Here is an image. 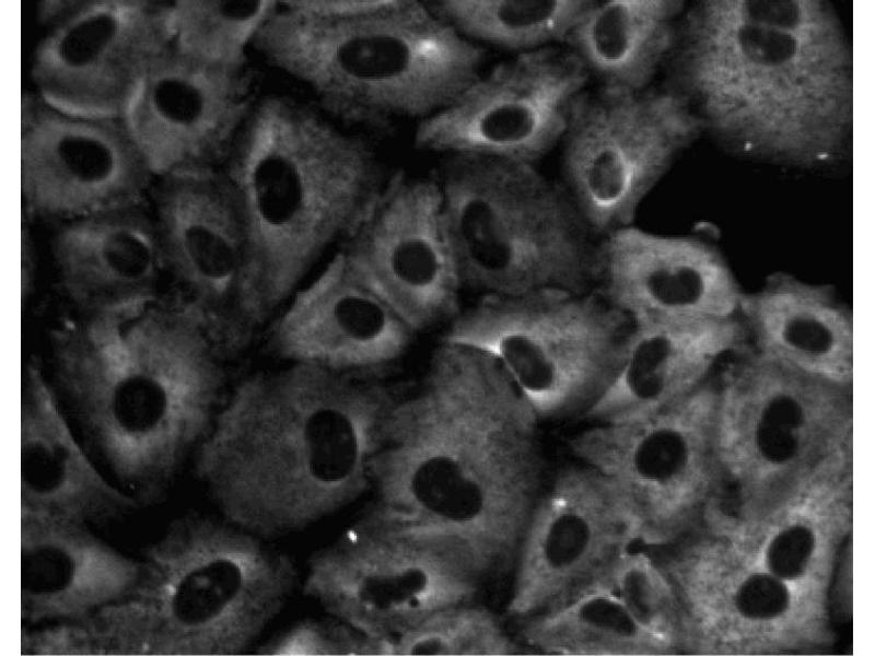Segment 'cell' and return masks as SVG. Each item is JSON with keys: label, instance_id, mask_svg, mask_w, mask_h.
<instances>
[{"label": "cell", "instance_id": "obj_1", "mask_svg": "<svg viewBox=\"0 0 875 656\" xmlns=\"http://www.w3.org/2000/svg\"><path fill=\"white\" fill-rule=\"evenodd\" d=\"M540 422L495 361L440 340L387 415L364 516L442 542L482 583L506 574L544 489Z\"/></svg>", "mask_w": 875, "mask_h": 656}, {"label": "cell", "instance_id": "obj_2", "mask_svg": "<svg viewBox=\"0 0 875 656\" xmlns=\"http://www.w3.org/2000/svg\"><path fill=\"white\" fill-rule=\"evenodd\" d=\"M408 387L315 366L257 370L226 394L196 470L228 522L264 539L310 528L371 489V460Z\"/></svg>", "mask_w": 875, "mask_h": 656}, {"label": "cell", "instance_id": "obj_3", "mask_svg": "<svg viewBox=\"0 0 875 656\" xmlns=\"http://www.w3.org/2000/svg\"><path fill=\"white\" fill-rule=\"evenodd\" d=\"M680 69L705 127L745 152L816 164L849 136L852 55L825 1H702Z\"/></svg>", "mask_w": 875, "mask_h": 656}, {"label": "cell", "instance_id": "obj_4", "mask_svg": "<svg viewBox=\"0 0 875 656\" xmlns=\"http://www.w3.org/2000/svg\"><path fill=\"white\" fill-rule=\"evenodd\" d=\"M57 380L116 478L150 495L199 447L226 396L228 354L190 302L88 313L55 336Z\"/></svg>", "mask_w": 875, "mask_h": 656}, {"label": "cell", "instance_id": "obj_5", "mask_svg": "<svg viewBox=\"0 0 875 656\" xmlns=\"http://www.w3.org/2000/svg\"><path fill=\"white\" fill-rule=\"evenodd\" d=\"M221 169L246 229L258 332L341 245L396 171L370 136L282 92L257 96Z\"/></svg>", "mask_w": 875, "mask_h": 656}, {"label": "cell", "instance_id": "obj_6", "mask_svg": "<svg viewBox=\"0 0 875 656\" xmlns=\"http://www.w3.org/2000/svg\"><path fill=\"white\" fill-rule=\"evenodd\" d=\"M267 540L226 520L185 519L147 553L135 587L82 620L36 629V655L209 656L248 651L299 573Z\"/></svg>", "mask_w": 875, "mask_h": 656}, {"label": "cell", "instance_id": "obj_7", "mask_svg": "<svg viewBox=\"0 0 875 656\" xmlns=\"http://www.w3.org/2000/svg\"><path fill=\"white\" fill-rule=\"evenodd\" d=\"M252 49L326 115L368 136L443 109L482 74L488 57L420 0H390L341 20L280 5Z\"/></svg>", "mask_w": 875, "mask_h": 656}, {"label": "cell", "instance_id": "obj_8", "mask_svg": "<svg viewBox=\"0 0 875 656\" xmlns=\"http://www.w3.org/2000/svg\"><path fill=\"white\" fill-rule=\"evenodd\" d=\"M463 290L511 297L595 288L599 237L538 165L443 156L432 172Z\"/></svg>", "mask_w": 875, "mask_h": 656}, {"label": "cell", "instance_id": "obj_9", "mask_svg": "<svg viewBox=\"0 0 875 656\" xmlns=\"http://www.w3.org/2000/svg\"><path fill=\"white\" fill-rule=\"evenodd\" d=\"M634 321L596 288L480 297L440 340L478 350L542 420L581 415L617 374Z\"/></svg>", "mask_w": 875, "mask_h": 656}, {"label": "cell", "instance_id": "obj_10", "mask_svg": "<svg viewBox=\"0 0 875 656\" xmlns=\"http://www.w3.org/2000/svg\"><path fill=\"white\" fill-rule=\"evenodd\" d=\"M704 128L677 92L590 86L560 143L559 180L600 238L633 224L643 201Z\"/></svg>", "mask_w": 875, "mask_h": 656}, {"label": "cell", "instance_id": "obj_11", "mask_svg": "<svg viewBox=\"0 0 875 656\" xmlns=\"http://www.w3.org/2000/svg\"><path fill=\"white\" fill-rule=\"evenodd\" d=\"M304 593L385 645L444 609L472 602L481 579L447 546L363 516L310 561Z\"/></svg>", "mask_w": 875, "mask_h": 656}, {"label": "cell", "instance_id": "obj_12", "mask_svg": "<svg viewBox=\"0 0 875 656\" xmlns=\"http://www.w3.org/2000/svg\"><path fill=\"white\" fill-rule=\"evenodd\" d=\"M592 79L564 45L513 55L483 71L443 109L418 122L412 145L538 165L560 145Z\"/></svg>", "mask_w": 875, "mask_h": 656}, {"label": "cell", "instance_id": "obj_13", "mask_svg": "<svg viewBox=\"0 0 875 656\" xmlns=\"http://www.w3.org/2000/svg\"><path fill=\"white\" fill-rule=\"evenodd\" d=\"M34 46L32 90L71 114L122 117L172 44L173 1L69 0Z\"/></svg>", "mask_w": 875, "mask_h": 656}, {"label": "cell", "instance_id": "obj_14", "mask_svg": "<svg viewBox=\"0 0 875 656\" xmlns=\"http://www.w3.org/2000/svg\"><path fill=\"white\" fill-rule=\"evenodd\" d=\"M156 177L122 117L60 110L21 95L22 218L59 224L149 200Z\"/></svg>", "mask_w": 875, "mask_h": 656}, {"label": "cell", "instance_id": "obj_15", "mask_svg": "<svg viewBox=\"0 0 875 656\" xmlns=\"http://www.w3.org/2000/svg\"><path fill=\"white\" fill-rule=\"evenodd\" d=\"M640 522L612 478L581 461L563 468L542 489L526 526L509 613L525 620L582 594L626 553Z\"/></svg>", "mask_w": 875, "mask_h": 656}, {"label": "cell", "instance_id": "obj_16", "mask_svg": "<svg viewBox=\"0 0 875 656\" xmlns=\"http://www.w3.org/2000/svg\"><path fill=\"white\" fill-rule=\"evenodd\" d=\"M338 249L418 336L460 312L463 288L432 173L397 168Z\"/></svg>", "mask_w": 875, "mask_h": 656}, {"label": "cell", "instance_id": "obj_17", "mask_svg": "<svg viewBox=\"0 0 875 656\" xmlns=\"http://www.w3.org/2000/svg\"><path fill=\"white\" fill-rule=\"evenodd\" d=\"M167 266L228 353L258 333L249 311L248 241L235 194L220 168L158 178L151 192Z\"/></svg>", "mask_w": 875, "mask_h": 656}, {"label": "cell", "instance_id": "obj_18", "mask_svg": "<svg viewBox=\"0 0 875 656\" xmlns=\"http://www.w3.org/2000/svg\"><path fill=\"white\" fill-rule=\"evenodd\" d=\"M418 335L352 269L337 248L264 328L266 351L363 382H386Z\"/></svg>", "mask_w": 875, "mask_h": 656}, {"label": "cell", "instance_id": "obj_19", "mask_svg": "<svg viewBox=\"0 0 875 656\" xmlns=\"http://www.w3.org/2000/svg\"><path fill=\"white\" fill-rule=\"evenodd\" d=\"M257 96L249 69L212 66L171 44L145 72L122 119L156 178L220 168Z\"/></svg>", "mask_w": 875, "mask_h": 656}, {"label": "cell", "instance_id": "obj_20", "mask_svg": "<svg viewBox=\"0 0 875 656\" xmlns=\"http://www.w3.org/2000/svg\"><path fill=\"white\" fill-rule=\"evenodd\" d=\"M595 288L635 324L736 318L745 292L715 245L634 224L599 238Z\"/></svg>", "mask_w": 875, "mask_h": 656}, {"label": "cell", "instance_id": "obj_21", "mask_svg": "<svg viewBox=\"0 0 875 656\" xmlns=\"http://www.w3.org/2000/svg\"><path fill=\"white\" fill-rule=\"evenodd\" d=\"M21 619L27 625L82 620L120 600L142 562L97 537L86 523L21 512Z\"/></svg>", "mask_w": 875, "mask_h": 656}, {"label": "cell", "instance_id": "obj_22", "mask_svg": "<svg viewBox=\"0 0 875 656\" xmlns=\"http://www.w3.org/2000/svg\"><path fill=\"white\" fill-rule=\"evenodd\" d=\"M747 347L738 317L634 323L617 374L582 415L611 423L658 411L691 395Z\"/></svg>", "mask_w": 875, "mask_h": 656}, {"label": "cell", "instance_id": "obj_23", "mask_svg": "<svg viewBox=\"0 0 875 656\" xmlns=\"http://www.w3.org/2000/svg\"><path fill=\"white\" fill-rule=\"evenodd\" d=\"M51 249L66 293L88 313L158 296L168 267L149 200L59 224Z\"/></svg>", "mask_w": 875, "mask_h": 656}, {"label": "cell", "instance_id": "obj_24", "mask_svg": "<svg viewBox=\"0 0 875 656\" xmlns=\"http://www.w3.org/2000/svg\"><path fill=\"white\" fill-rule=\"evenodd\" d=\"M738 318L758 354L809 376L853 387V313L829 283L788 271L744 292Z\"/></svg>", "mask_w": 875, "mask_h": 656}, {"label": "cell", "instance_id": "obj_25", "mask_svg": "<svg viewBox=\"0 0 875 656\" xmlns=\"http://www.w3.org/2000/svg\"><path fill=\"white\" fill-rule=\"evenodd\" d=\"M20 442L21 512L88 524L136 504L90 459L36 362L24 372Z\"/></svg>", "mask_w": 875, "mask_h": 656}, {"label": "cell", "instance_id": "obj_26", "mask_svg": "<svg viewBox=\"0 0 875 656\" xmlns=\"http://www.w3.org/2000/svg\"><path fill=\"white\" fill-rule=\"evenodd\" d=\"M682 7L677 0H596L564 46L597 84L642 91L674 46Z\"/></svg>", "mask_w": 875, "mask_h": 656}, {"label": "cell", "instance_id": "obj_27", "mask_svg": "<svg viewBox=\"0 0 875 656\" xmlns=\"http://www.w3.org/2000/svg\"><path fill=\"white\" fill-rule=\"evenodd\" d=\"M650 634L609 590L591 586L570 601L523 620L518 641L530 652L606 656L649 647Z\"/></svg>", "mask_w": 875, "mask_h": 656}, {"label": "cell", "instance_id": "obj_28", "mask_svg": "<svg viewBox=\"0 0 875 656\" xmlns=\"http://www.w3.org/2000/svg\"><path fill=\"white\" fill-rule=\"evenodd\" d=\"M596 0H435L431 10L480 46L527 52L565 40Z\"/></svg>", "mask_w": 875, "mask_h": 656}, {"label": "cell", "instance_id": "obj_29", "mask_svg": "<svg viewBox=\"0 0 875 656\" xmlns=\"http://www.w3.org/2000/svg\"><path fill=\"white\" fill-rule=\"evenodd\" d=\"M279 7L277 0L173 1L172 46L212 66L249 69V49Z\"/></svg>", "mask_w": 875, "mask_h": 656}, {"label": "cell", "instance_id": "obj_30", "mask_svg": "<svg viewBox=\"0 0 875 656\" xmlns=\"http://www.w3.org/2000/svg\"><path fill=\"white\" fill-rule=\"evenodd\" d=\"M529 651L488 608L467 602L434 613L385 645V655L508 656Z\"/></svg>", "mask_w": 875, "mask_h": 656}, {"label": "cell", "instance_id": "obj_31", "mask_svg": "<svg viewBox=\"0 0 875 656\" xmlns=\"http://www.w3.org/2000/svg\"><path fill=\"white\" fill-rule=\"evenodd\" d=\"M259 652L266 655H384V644L329 614L299 622Z\"/></svg>", "mask_w": 875, "mask_h": 656}, {"label": "cell", "instance_id": "obj_32", "mask_svg": "<svg viewBox=\"0 0 875 656\" xmlns=\"http://www.w3.org/2000/svg\"><path fill=\"white\" fill-rule=\"evenodd\" d=\"M815 538L813 531L802 525L791 526L778 534L767 551V564L771 574L781 579L802 575L812 558Z\"/></svg>", "mask_w": 875, "mask_h": 656}, {"label": "cell", "instance_id": "obj_33", "mask_svg": "<svg viewBox=\"0 0 875 656\" xmlns=\"http://www.w3.org/2000/svg\"><path fill=\"white\" fill-rule=\"evenodd\" d=\"M789 602L786 585L773 574H755L748 577L736 595L737 609L750 619L775 618L786 610Z\"/></svg>", "mask_w": 875, "mask_h": 656}, {"label": "cell", "instance_id": "obj_34", "mask_svg": "<svg viewBox=\"0 0 875 656\" xmlns=\"http://www.w3.org/2000/svg\"><path fill=\"white\" fill-rule=\"evenodd\" d=\"M390 0H281L280 5L292 12L319 19H351L376 12Z\"/></svg>", "mask_w": 875, "mask_h": 656}]
</instances>
